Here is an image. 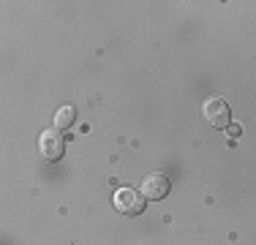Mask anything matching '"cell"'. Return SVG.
Returning a JSON list of instances; mask_svg holds the SVG:
<instances>
[{
  "label": "cell",
  "instance_id": "6da1fadb",
  "mask_svg": "<svg viewBox=\"0 0 256 245\" xmlns=\"http://www.w3.org/2000/svg\"><path fill=\"white\" fill-rule=\"evenodd\" d=\"M112 204H114V210L123 212V216H142L144 207H148V199L139 191H134V188H120V191L114 194Z\"/></svg>",
  "mask_w": 256,
  "mask_h": 245
},
{
  "label": "cell",
  "instance_id": "7a4b0ae2",
  "mask_svg": "<svg viewBox=\"0 0 256 245\" xmlns=\"http://www.w3.org/2000/svg\"><path fill=\"white\" fill-rule=\"evenodd\" d=\"M202 114L212 128H229L232 126V109H229V101H224V98H207L204 106H202Z\"/></svg>",
  "mask_w": 256,
  "mask_h": 245
},
{
  "label": "cell",
  "instance_id": "3957f363",
  "mask_svg": "<svg viewBox=\"0 0 256 245\" xmlns=\"http://www.w3.org/2000/svg\"><path fill=\"white\" fill-rule=\"evenodd\" d=\"M169 191H172V180H169L166 174H161V172L148 174V177L142 180V186H139V194H142L148 202H161V199H166Z\"/></svg>",
  "mask_w": 256,
  "mask_h": 245
},
{
  "label": "cell",
  "instance_id": "277c9868",
  "mask_svg": "<svg viewBox=\"0 0 256 245\" xmlns=\"http://www.w3.org/2000/svg\"><path fill=\"white\" fill-rule=\"evenodd\" d=\"M66 150V136L58 131V128H50V131H44L38 136V152L44 161H60V156H63Z\"/></svg>",
  "mask_w": 256,
  "mask_h": 245
},
{
  "label": "cell",
  "instance_id": "5b68a950",
  "mask_svg": "<svg viewBox=\"0 0 256 245\" xmlns=\"http://www.w3.org/2000/svg\"><path fill=\"white\" fill-rule=\"evenodd\" d=\"M74 122H76V109L74 106H60L58 112H54V128H58V131L71 128Z\"/></svg>",
  "mask_w": 256,
  "mask_h": 245
}]
</instances>
